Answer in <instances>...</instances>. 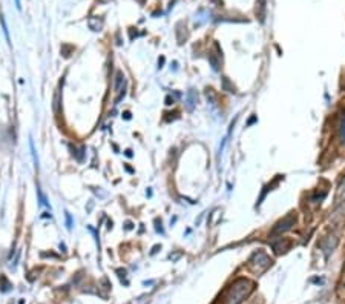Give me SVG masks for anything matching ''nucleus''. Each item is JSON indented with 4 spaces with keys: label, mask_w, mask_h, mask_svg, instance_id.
<instances>
[{
    "label": "nucleus",
    "mask_w": 345,
    "mask_h": 304,
    "mask_svg": "<svg viewBox=\"0 0 345 304\" xmlns=\"http://www.w3.org/2000/svg\"><path fill=\"white\" fill-rule=\"evenodd\" d=\"M255 289V283L247 278L237 280L228 287L224 296V304H241Z\"/></svg>",
    "instance_id": "f257e3e1"
},
{
    "label": "nucleus",
    "mask_w": 345,
    "mask_h": 304,
    "mask_svg": "<svg viewBox=\"0 0 345 304\" xmlns=\"http://www.w3.org/2000/svg\"><path fill=\"white\" fill-rule=\"evenodd\" d=\"M272 258L267 255V253L264 250H256L253 255L250 257L249 260V269L255 274H262L265 272L270 266H272Z\"/></svg>",
    "instance_id": "f03ea898"
},
{
    "label": "nucleus",
    "mask_w": 345,
    "mask_h": 304,
    "mask_svg": "<svg viewBox=\"0 0 345 304\" xmlns=\"http://www.w3.org/2000/svg\"><path fill=\"white\" fill-rule=\"evenodd\" d=\"M334 215L345 218V177L340 181L334 197Z\"/></svg>",
    "instance_id": "7ed1b4c3"
},
{
    "label": "nucleus",
    "mask_w": 345,
    "mask_h": 304,
    "mask_svg": "<svg viewBox=\"0 0 345 304\" xmlns=\"http://www.w3.org/2000/svg\"><path fill=\"white\" fill-rule=\"evenodd\" d=\"M296 220H298V217H296L295 212H290L289 215H285L282 220H279V221L273 226L272 235H281V234L287 232L289 229H292V226H295Z\"/></svg>",
    "instance_id": "20e7f679"
},
{
    "label": "nucleus",
    "mask_w": 345,
    "mask_h": 304,
    "mask_svg": "<svg viewBox=\"0 0 345 304\" xmlns=\"http://www.w3.org/2000/svg\"><path fill=\"white\" fill-rule=\"evenodd\" d=\"M186 106H187V109L189 111H194V108L197 106V103H198V94H197V91H194V89H190L187 94H186Z\"/></svg>",
    "instance_id": "39448f33"
},
{
    "label": "nucleus",
    "mask_w": 345,
    "mask_h": 304,
    "mask_svg": "<svg viewBox=\"0 0 345 304\" xmlns=\"http://www.w3.org/2000/svg\"><path fill=\"white\" fill-rule=\"evenodd\" d=\"M290 246H292V243L289 241V240H287L285 241V244H282V238L278 241V243H273L272 244V247H273V250L278 253V255H279V253H284V252H287V250H289L290 249Z\"/></svg>",
    "instance_id": "423d86ee"
},
{
    "label": "nucleus",
    "mask_w": 345,
    "mask_h": 304,
    "mask_svg": "<svg viewBox=\"0 0 345 304\" xmlns=\"http://www.w3.org/2000/svg\"><path fill=\"white\" fill-rule=\"evenodd\" d=\"M71 149H72V156H74L79 162H83V157H85V156H83V150H85V149H83V147H82V149H77V147H74V146H71Z\"/></svg>",
    "instance_id": "0eeeda50"
},
{
    "label": "nucleus",
    "mask_w": 345,
    "mask_h": 304,
    "mask_svg": "<svg viewBox=\"0 0 345 304\" xmlns=\"http://www.w3.org/2000/svg\"><path fill=\"white\" fill-rule=\"evenodd\" d=\"M123 83H125V75H123V72H117V82H115V89L120 91Z\"/></svg>",
    "instance_id": "6e6552de"
},
{
    "label": "nucleus",
    "mask_w": 345,
    "mask_h": 304,
    "mask_svg": "<svg viewBox=\"0 0 345 304\" xmlns=\"http://www.w3.org/2000/svg\"><path fill=\"white\" fill-rule=\"evenodd\" d=\"M0 22H2V28H4V32H5V37H7V40H8V43L11 45V42H10V32H8V26H7V22H5V17L0 14Z\"/></svg>",
    "instance_id": "1a4fd4ad"
},
{
    "label": "nucleus",
    "mask_w": 345,
    "mask_h": 304,
    "mask_svg": "<svg viewBox=\"0 0 345 304\" xmlns=\"http://www.w3.org/2000/svg\"><path fill=\"white\" fill-rule=\"evenodd\" d=\"M340 140L345 143V114L342 116V120H340Z\"/></svg>",
    "instance_id": "9d476101"
},
{
    "label": "nucleus",
    "mask_w": 345,
    "mask_h": 304,
    "mask_svg": "<svg viewBox=\"0 0 345 304\" xmlns=\"http://www.w3.org/2000/svg\"><path fill=\"white\" fill-rule=\"evenodd\" d=\"M66 218H68V227L71 229V227H72V221H71V215H69L68 212H66Z\"/></svg>",
    "instance_id": "9b49d317"
},
{
    "label": "nucleus",
    "mask_w": 345,
    "mask_h": 304,
    "mask_svg": "<svg viewBox=\"0 0 345 304\" xmlns=\"http://www.w3.org/2000/svg\"><path fill=\"white\" fill-rule=\"evenodd\" d=\"M123 116H125V119H126V120H129V119H131V112H125Z\"/></svg>",
    "instance_id": "f8f14e48"
},
{
    "label": "nucleus",
    "mask_w": 345,
    "mask_h": 304,
    "mask_svg": "<svg viewBox=\"0 0 345 304\" xmlns=\"http://www.w3.org/2000/svg\"><path fill=\"white\" fill-rule=\"evenodd\" d=\"M16 5H17V8L20 10V0H16Z\"/></svg>",
    "instance_id": "ddd939ff"
}]
</instances>
